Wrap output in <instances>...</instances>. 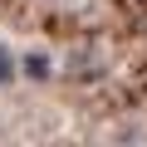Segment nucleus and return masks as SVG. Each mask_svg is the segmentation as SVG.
<instances>
[{"instance_id": "nucleus-1", "label": "nucleus", "mask_w": 147, "mask_h": 147, "mask_svg": "<svg viewBox=\"0 0 147 147\" xmlns=\"http://www.w3.org/2000/svg\"><path fill=\"white\" fill-rule=\"evenodd\" d=\"M25 74H30L34 84H44L49 74H54V64H49V54H39V49H34V54H25Z\"/></svg>"}, {"instance_id": "nucleus-2", "label": "nucleus", "mask_w": 147, "mask_h": 147, "mask_svg": "<svg viewBox=\"0 0 147 147\" xmlns=\"http://www.w3.org/2000/svg\"><path fill=\"white\" fill-rule=\"evenodd\" d=\"M20 69H25V64L15 59V49H5V44H0V84H5V88H10V84L20 79Z\"/></svg>"}]
</instances>
